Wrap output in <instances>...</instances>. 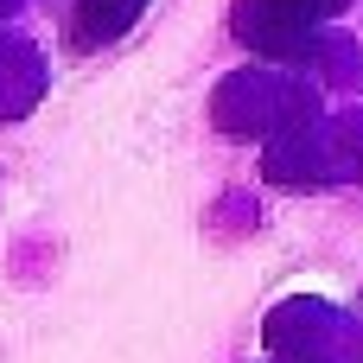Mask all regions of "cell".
<instances>
[{"mask_svg": "<svg viewBox=\"0 0 363 363\" xmlns=\"http://www.w3.org/2000/svg\"><path fill=\"white\" fill-rule=\"evenodd\" d=\"M13 6H19V0H0V19H6V13H13Z\"/></svg>", "mask_w": 363, "mask_h": 363, "instance_id": "cell-4", "label": "cell"}, {"mask_svg": "<svg viewBox=\"0 0 363 363\" xmlns=\"http://www.w3.org/2000/svg\"><path fill=\"white\" fill-rule=\"evenodd\" d=\"M140 13H147V0H70V38H77L83 51L115 45Z\"/></svg>", "mask_w": 363, "mask_h": 363, "instance_id": "cell-2", "label": "cell"}, {"mask_svg": "<svg viewBox=\"0 0 363 363\" xmlns=\"http://www.w3.org/2000/svg\"><path fill=\"white\" fill-rule=\"evenodd\" d=\"M38 102V51L19 38H0V121L26 115Z\"/></svg>", "mask_w": 363, "mask_h": 363, "instance_id": "cell-3", "label": "cell"}, {"mask_svg": "<svg viewBox=\"0 0 363 363\" xmlns=\"http://www.w3.org/2000/svg\"><path fill=\"white\" fill-rule=\"evenodd\" d=\"M313 115H319V89L306 77H287V70H242L217 89V128L236 140H255V134L274 140Z\"/></svg>", "mask_w": 363, "mask_h": 363, "instance_id": "cell-1", "label": "cell"}]
</instances>
